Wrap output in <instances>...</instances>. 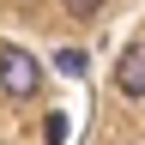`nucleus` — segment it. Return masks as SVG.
Masks as SVG:
<instances>
[{"instance_id": "obj_1", "label": "nucleus", "mask_w": 145, "mask_h": 145, "mask_svg": "<svg viewBox=\"0 0 145 145\" xmlns=\"http://www.w3.org/2000/svg\"><path fill=\"white\" fill-rule=\"evenodd\" d=\"M36 85H42V67H36V54H24L18 42L0 48V91H6L12 103H30Z\"/></svg>"}, {"instance_id": "obj_2", "label": "nucleus", "mask_w": 145, "mask_h": 145, "mask_svg": "<svg viewBox=\"0 0 145 145\" xmlns=\"http://www.w3.org/2000/svg\"><path fill=\"white\" fill-rule=\"evenodd\" d=\"M115 91H121V97H145V42L121 48V61H115Z\"/></svg>"}, {"instance_id": "obj_3", "label": "nucleus", "mask_w": 145, "mask_h": 145, "mask_svg": "<svg viewBox=\"0 0 145 145\" xmlns=\"http://www.w3.org/2000/svg\"><path fill=\"white\" fill-rule=\"evenodd\" d=\"M54 67H61V72H72V79H79V72H85V48H61V54H54Z\"/></svg>"}, {"instance_id": "obj_4", "label": "nucleus", "mask_w": 145, "mask_h": 145, "mask_svg": "<svg viewBox=\"0 0 145 145\" xmlns=\"http://www.w3.org/2000/svg\"><path fill=\"white\" fill-rule=\"evenodd\" d=\"M61 12H72V18H97L103 0H61Z\"/></svg>"}]
</instances>
